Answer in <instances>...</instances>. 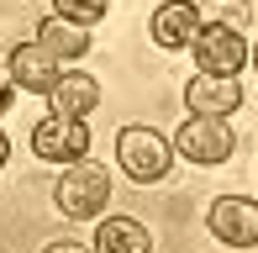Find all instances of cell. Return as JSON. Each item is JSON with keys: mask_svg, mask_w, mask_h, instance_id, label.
I'll list each match as a JSON object with an SVG mask.
<instances>
[{"mask_svg": "<svg viewBox=\"0 0 258 253\" xmlns=\"http://www.w3.org/2000/svg\"><path fill=\"white\" fill-rule=\"evenodd\" d=\"M105 201H111V169H105V164H95V158L63 164V174H58V185H53V206L69 216V222L100 216Z\"/></svg>", "mask_w": 258, "mask_h": 253, "instance_id": "1", "label": "cell"}, {"mask_svg": "<svg viewBox=\"0 0 258 253\" xmlns=\"http://www.w3.org/2000/svg\"><path fill=\"white\" fill-rule=\"evenodd\" d=\"M116 164L137 185H158L174 164V143L163 132H153V126H121L116 132Z\"/></svg>", "mask_w": 258, "mask_h": 253, "instance_id": "2", "label": "cell"}, {"mask_svg": "<svg viewBox=\"0 0 258 253\" xmlns=\"http://www.w3.org/2000/svg\"><path fill=\"white\" fill-rule=\"evenodd\" d=\"M174 153H184L190 164H227L237 153V132L227 126V116H184V126L174 132Z\"/></svg>", "mask_w": 258, "mask_h": 253, "instance_id": "3", "label": "cell"}, {"mask_svg": "<svg viewBox=\"0 0 258 253\" xmlns=\"http://www.w3.org/2000/svg\"><path fill=\"white\" fill-rule=\"evenodd\" d=\"M32 153L42 164H74V158H90V126L79 116H58L48 111L42 121H32Z\"/></svg>", "mask_w": 258, "mask_h": 253, "instance_id": "4", "label": "cell"}, {"mask_svg": "<svg viewBox=\"0 0 258 253\" xmlns=\"http://www.w3.org/2000/svg\"><path fill=\"white\" fill-rule=\"evenodd\" d=\"M206 227L227 248H258V201L248 195H216L206 211Z\"/></svg>", "mask_w": 258, "mask_h": 253, "instance_id": "5", "label": "cell"}, {"mask_svg": "<svg viewBox=\"0 0 258 253\" xmlns=\"http://www.w3.org/2000/svg\"><path fill=\"white\" fill-rule=\"evenodd\" d=\"M190 48H195V69H201V74L237 79L242 64H248V42H242V32H232V27H201Z\"/></svg>", "mask_w": 258, "mask_h": 253, "instance_id": "6", "label": "cell"}, {"mask_svg": "<svg viewBox=\"0 0 258 253\" xmlns=\"http://www.w3.org/2000/svg\"><path fill=\"white\" fill-rule=\"evenodd\" d=\"M242 106V85L237 79H221V74H195L184 85V111L190 116H232Z\"/></svg>", "mask_w": 258, "mask_h": 253, "instance_id": "7", "label": "cell"}, {"mask_svg": "<svg viewBox=\"0 0 258 253\" xmlns=\"http://www.w3.org/2000/svg\"><path fill=\"white\" fill-rule=\"evenodd\" d=\"M11 79H16V90H27V95H48L58 85V74H63V64L53 58L42 42H21L16 53H11Z\"/></svg>", "mask_w": 258, "mask_h": 253, "instance_id": "8", "label": "cell"}, {"mask_svg": "<svg viewBox=\"0 0 258 253\" xmlns=\"http://www.w3.org/2000/svg\"><path fill=\"white\" fill-rule=\"evenodd\" d=\"M148 32H153L158 48L179 53L195 42V32H201V11H195V0H163L153 11V21H148Z\"/></svg>", "mask_w": 258, "mask_h": 253, "instance_id": "9", "label": "cell"}, {"mask_svg": "<svg viewBox=\"0 0 258 253\" xmlns=\"http://www.w3.org/2000/svg\"><path fill=\"white\" fill-rule=\"evenodd\" d=\"M48 106L58 111V116H79V121H85L90 111L100 106V79L85 74V69H63L58 85L48 90Z\"/></svg>", "mask_w": 258, "mask_h": 253, "instance_id": "10", "label": "cell"}, {"mask_svg": "<svg viewBox=\"0 0 258 253\" xmlns=\"http://www.w3.org/2000/svg\"><path fill=\"white\" fill-rule=\"evenodd\" d=\"M32 42H42L58 64H74V58L90 53V27L63 21V16H48V21H37V37H32Z\"/></svg>", "mask_w": 258, "mask_h": 253, "instance_id": "11", "label": "cell"}, {"mask_svg": "<svg viewBox=\"0 0 258 253\" xmlns=\"http://www.w3.org/2000/svg\"><path fill=\"white\" fill-rule=\"evenodd\" d=\"M95 253H153V237L132 216H105L95 227Z\"/></svg>", "mask_w": 258, "mask_h": 253, "instance_id": "12", "label": "cell"}, {"mask_svg": "<svg viewBox=\"0 0 258 253\" xmlns=\"http://www.w3.org/2000/svg\"><path fill=\"white\" fill-rule=\"evenodd\" d=\"M195 11H201V27L248 32V21H253V0H195Z\"/></svg>", "mask_w": 258, "mask_h": 253, "instance_id": "13", "label": "cell"}, {"mask_svg": "<svg viewBox=\"0 0 258 253\" xmlns=\"http://www.w3.org/2000/svg\"><path fill=\"white\" fill-rule=\"evenodd\" d=\"M105 11H111V0H53V16L79 21V27H95V21H105Z\"/></svg>", "mask_w": 258, "mask_h": 253, "instance_id": "14", "label": "cell"}, {"mask_svg": "<svg viewBox=\"0 0 258 253\" xmlns=\"http://www.w3.org/2000/svg\"><path fill=\"white\" fill-rule=\"evenodd\" d=\"M11 100H16V79H11V64H0V116L11 111Z\"/></svg>", "mask_w": 258, "mask_h": 253, "instance_id": "15", "label": "cell"}, {"mask_svg": "<svg viewBox=\"0 0 258 253\" xmlns=\"http://www.w3.org/2000/svg\"><path fill=\"white\" fill-rule=\"evenodd\" d=\"M42 253H95V248H85V243H48Z\"/></svg>", "mask_w": 258, "mask_h": 253, "instance_id": "16", "label": "cell"}, {"mask_svg": "<svg viewBox=\"0 0 258 253\" xmlns=\"http://www.w3.org/2000/svg\"><path fill=\"white\" fill-rule=\"evenodd\" d=\"M6 158H11V137L0 132V169H6Z\"/></svg>", "mask_w": 258, "mask_h": 253, "instance_id": "17", "label": "cell"}, {"mask_svg": "<svg viewBox=\"0 0 258 253\" xmlns=\"http://www.w3.org/2000/svg\"><path fill=\"white\" fill-rule=\"evenodd\" d=\"M253 69H258V48H253Z\"/></svg>", "mask_w": 258, "mask_h": 253, "instance_id": "18", "label": "cell"}]
</instances>
